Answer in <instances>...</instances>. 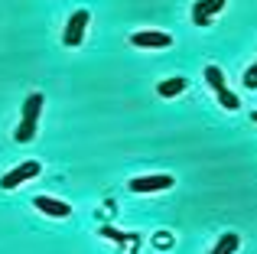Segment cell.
I'll list each match as a JSON object with an SVG mask.
<instances>
[{"instance_id": "cell-15", "label": "cell", "mask_w": 257, "mask_h": 254, "mask_svg": "<svg viewBox=\"0 0 257 254\" xmlns=\"http://www.w3.org/2000/svg\"><path fill=\"white\" fill-rule=\"evenodd\" d=\"M251 121H254V124H257V111H251Z\"/></svg>"}, {"instance_id": "cell-4", "label": "cell", "mask_w": 257, "mask_h": 254, "mask_svg": "<svg viewBox=\"0 0 257 254\" xmlns=\"http://www.w3.org/2000/svg\"><path fill=\"white\" fill-rule=\"evenodd\" d=\"M176 179L170 173H153V176H134L131 179V189L134 192H160V189H173Z\"/></svg>"}, {"instance_id": "cell-3", "label": "cell", "mask_w": 257, "mask_h": 254, "mask_svg": "<svg viewBox=\"0 0 257 254\" xmlns=\"http://www.w3.org/2000/svg\"><path fill=\"white\" fill-rule=\"evenodd\" d=\"M39 170H43V166H39L36 160H26V163H20L17 170H10L4 179H0V189H17V186H23L26 179L39 176Z\"/></svg>"}, {"instance_id": "cell-7", "label": "cell", "mask_w": 257, "mask_h": 254, "mask_svg": "<svg viewBox=\"0 0 257 254\" xmlns=\"http://www.w3.org/2000/svg\"><path fill=\"white\" fill-rule=\"evenodd\" d=\"M186 78L182 75H173V78H166V82H160L157 85V91H160V98H176V95H182L186 91Z\"/></svg>"}, {"instance_id": "cell-13", "label": "cell", "mask_w": 257, "mask_h": 254, "mask_svg": "<svg viewBox=\"0 0 257 254\" xmlns=\"http://www.w3.org/2000/svg\"><path fill=\"white\" fill-rule=\"evenodd\" d=\"M202 7H205V13H208V17H215V13H221L225 0H202Z\"/></svg>"}, {"instance_id": "cell-8", "label": "cell", "mask_w": 257, "mask_h": 254, "mask_svg": "<svg viewBox=\"0 0 257 254\" xmlns=\"http://www.w3.org/2000/svg\"><path fill=\"white\" fill-rule=\"evenodd\" d=\"M241 248V235L238 231H225V235L218 238V244L212 248V254H234Z\"/></svg>"}, {"instance_id": "cell-9", "label": "cell", "mask_w": 257, "mask_h": 254, "mask_svg": "<svg viewBox=\"0 0 257 254\" xmlns=\"http://www.w3.org/2000/svg\"><path fill=\"white\" fill-rule=\"evenodd\" d=\"M215 95H218V104H221L225 111H238V108H241V98L234 95V91H228V85H225L221 91H215Z\"/></svg>"}, {"instance_id": "cell-12", "label": "cell", "mask_w": 257, "mask_h": 254, "mask_svg": "<svg viewBox=\"0 0 257 254\" xmlns=\"http://www.w3.org/2000/svg\"><path fill=\"white\" fill-rule=\"evenodd\" d=\"M101 235L114 238V241H137V235H120V231H114V228H101Z\"/></svg>"}, {"instance_id": "cell-1", "label": "cell", "mask_w": 257, "mask_h": 254, "mask_svg": "<svg viewBox=\"0 0 257 254\" xmlns=\"http://www.w3.org/2000/svg\"><path fill=\"white\" fill-rule=\"evenodd\" d=\"M43 101L46 98L39 95V91H33V95L23 101V121H20V127H17V140L20 144H30V140L36 137V121H39V111H43Z\"/></svg>"}, {"instance_id": "cell-14", "label": "cell", "mask_w": 257, "mask_h": 254, "mask_svg": "<svg viewBox=\"0 0 257 254\" xmlns=\"http://www.w3.org/2000/svg\"><path fill=\"white\" fill-rule=\"evenodd\" d=\"M244 85H247V88H257V62L244 72Z\"/></svg>"}, {"instance_id": "cell-11", "label": "cell", "mask_w": 257, "mask_h": 254, "mask_svg": "<svg viewBox=\"0 0 257 254\" xmlns=\"http://www.w3.org/2000/svg\"><path fill=\"white\" fill-rule=\"evenodd\" d=\"M192 23H195V26H208V23H212V17L205 13L202 0H195V4H192Z\"/></svg>"}, {"instance_id": "cell-10", "label": "cell", "mask_w": 257, "mask_h": 254, "mask_svg": "<svg viewBox=\"0 0 257 254\" xmlns=\"http://www.w3.org/2000/svg\"><path fill=\"white\" fill-rule=\"evenodd\" d=\"M205 82L212 85V91H221V88H225V72H221L218 65H208V69H205Z\"/></svg>"}, {"instance_id": "cell-6", "label": "cell", "mask_w": 257, "mask_h": 254, "mask_svg": "<svg viewBox=\"0 0 257 254\" xmlns=\"http://www.w3.org/2000/svg\"><path fill=\"white\" fill-rule=\"evenodd\" d=\"M36 209L46 212V215H52V218H69L72 215V205L59 202V199H52V196H36Z\"/></svg>"}, {"instance_id": "cell-5", "label": "cell", "mask_w": 257, "mask_h": 254, "mask_svg": "<svg viewBox=\"0 0 257 254\" xmlns=\"http://www.w3.org/2000/svg\"><path fill=\"white\" fill-rule=\"evenodd\" d=\"M131 43L140 46V49H166V46H173V36L160 30H144V33H134Z\"/></svg>"}, {"instance_id": "cell-2", "label": "cell", "mask_w": 257, "mask_h": 254, "mask_svg": "<svg viewBox=\"0 0 257 254\" xmlns=\"http://www.w3.org/2000/svg\"><path fill=\"white\" fill-rule=\"evenodd\" d=\"M88 20H91V13H88V10H75V13L69 17V23H65V33H62V43L69 46V49L82 46L85 30H88Z\"/></svg>"}]
</instances>
